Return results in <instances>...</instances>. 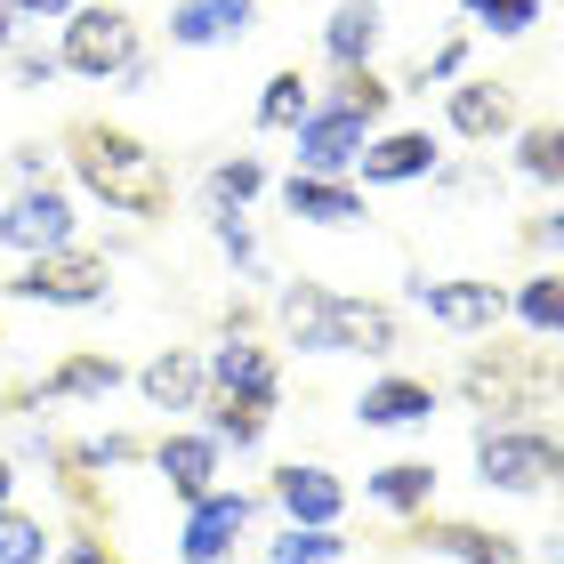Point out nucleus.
I'll return each instance as SVG.
<instances>
[{
  "mask_svg": "<svg viewBox=\"0 0 564 564\" xmlns=\"http://www.w3.org/2000/svg\"><path fill=\"white\" fill-rule=\"evenodd\" d=\"M65 162H73V177H82L106 210L138 218V226L170 218V202H177L170 162L138 130H121V121H65Z\"/></svg>",
  "mask_w": 564,
  "mask_h": 564,
  "instance_id": "obj_1",
  "label": "nucleus"
},
{
  "mask_svg": "<svg viewBox=\"0 0 564 564\" xmlns=\"http://www.w3.org/2000/svg\"><path fill=\"white\" fill-rule=\"evenodd\" d=\"M282 330L299 355H395L403 323L388 299H355V291H323V282H291L274 299Z\"/></svg>",
  "mask_w": 564,
  "mask_h": 564,
  "instance_id": "obj_2",
  "label": "nucleus"
},
{
  "mask_svg": "<svg viewBox=\"0 0 564 564\" xmlns=\"http://www.w3.org/2000/svg\"><path fill=\"white\" fill-rule=\"evenodd\" d=\"M476 484L484 492H549V484H564V427H541V420H484L476 427Z\"/></svg>",
  "mask_w": 564,
  "mask_h": 564,
  "instance_id": "obj_3",
  "label": "nucleus"
},
{
  "mask_svg": "<svg viewBox=\"0 0 564 564\" xmlns=\"http://www.w3.org/2000/svg\"><path fill=\"white\" fill-rule=\"evenodd\" d=\"M459 395L476 403V412H549V403L564 395V364L549 347H476L468 364H459Z\"/></svg>",
  "mask_w": 564,
  "mask_h": 564,
  "instance_id": "obj_4",
  "label": "nucleus"
},
{
  "mask_svg": "<svg viewBox=\"0 0 564 564\" xmlns=\"http://www.w3.org/2000/svg\"><path fill=\"white\" fill-rule=\"evenodd\" d=\"M138 57H145V41H138V17H130V9L89 0V9L65 17V48H57L65 73H82V82H121Z\"/></svg>",
  "mask_w": 564,
  "mask_h": 564,
  "instance_id": "obj_5",
  "label": "nucleus"
},
{
  "mask_svg": "<svg viewBox=\"0 0 564 564\" xmlns=\"http://www.w3.org/2000/svg\"><path fill=\"white\" fill-rule=\"evenodd\" d=\"M9 299H24V306H106L113 299V267H106V250L65 242V250L24 259L9 274Z\"/></svg>",
  "mask_w": 564,
  "mask_h": 564,
  "instance_id": "obj_6",
  "label": "nucleus"
},
{
  "mask_svg": "<svg viewBox=\"0 0 564 564\" xmlns=\"http://www.w3.org/2000/svg\"><path fill=\"white\" fill-rule=\"evenodd\" d=\"M412 306L427 323L459 330V339H492L508 323V291L484 282V274H412Z\"/></svg>",
  "mask_w": 564,
  "mask_h": 564,
  "instance_id": "obj_7",
  "label": "nucleus"
},
{
  "mask_svg": "<svg viewBox=\"0 0 564 564\" xmlns=\"http://www.w3.org/2000/svg\"><path fill=\"white\" fill-rule=\"evenodd\" d=\"M0 242L24 250V259H41V250H65L73 242V194L57 177H33V186H17L0 202Z\"/></svg>",
  "mask_w": 564,
  "mask_h": 564,
  "instance_id": "obj_8",
  "label": "nucleus"
},
{
  "mask_svg": "<svg viewBox=\"0 0 564 564\" xmlns=\"http://www.w3.org/2000/svg\"><path fill=\"white\" fill-rule=\"evenodd\" d=\"M371 130L379 121H364L355 106H330V97H315L306 106V121H299V170H315V177H347L355 162H364V145H371Z\"/></svg>",
  "mask_w": 564,
  "mask_h": 564,
  "instance_id": "obj_9",
  "label": "nucleus"
},
{
  "mask_svg": "<svg viewBox=\"0 0 564 564\" xmlns=\"http://www.w3.org/2000/svg\"><path fill=\"white\" fill-rule=\"evenodd\" d=\"M259 524V500L250 492H202L194 508H186V524H177V564H226L242 549V532Z\"/></svg>",
  "mask_w": 564,
  "mask_h": 564,
  "instance_id": "obj_10",
  "label": "nucleus"
},
{
  "mask_svg": "<svg viewBox=\"0 0 564 564\" xmlns=\"http://www.w3.org/2000/svg\"><path fill=\"white\" fill-rule=\"evenodd\" d=\"M444 130L468 138V145L517 138V89L492 82V73H459V82L444 89Z\"/></svg>",
  "mask_w": 564,
  "mask_h": 564,
  "instance_id": "obj_11",
  "label": "nucleus"
},
{
  "mask_svg": "<svg viewBox=\"0 0 564 564\" xmlns=\"http://www.w3.org/2000/svg\"><path fill=\"white\" fill-rule=\"evenodd\" d=\"M202 371H210V395H226V403H274V395H282L274 347L242 339V330H226V339L202 355Z\"/></svg>",
  "mask_w": 564,
  "mask_h": 564,
  "instance_id": "obj_12",
  "label": "nucleus"
},
{
  "mask_svg": "<svg viewBox=\"0 0 564 564\" xmlns=\"http://www.w3.org/2000/svg\"><path fill=\"white\" fill-rule=\"evenodd\" d=\"M403 549H427V556H452V564H524L517 532H492V524H468V517H412Z\"/></svg>",
  "mask_w": 564,
  "mask_h": 564,
  "instance_id": "obj_13",
  "label": "nucleus"
},
{
  "mask_svg": "<svg viewBox=\"0 0 564 564\" xmlns=\"http://www.w3.org/2000/svg\"><path fill=\"white\" fill-rule=\"evenodd\" d=\"M282 210L299 226H330V235H347V226H364V186L355 177H315V170H291L282 177Z\"/></svg>",
  "mask_w": 564,
  "mask_h": 564,
  "instance_id": "obj_14",
  "label": "nucleus"
},
{
  "mask_svg": "<svg viewBox=\"0 0 564 564\" xmlns=\"http://www.w3.org/2000/svg\"><path fill=\"white\" fill-rule=\"evenodd\" d=\"M355 170H364V186H420L444 170V145H435V130H371Z\"/></svg>",
  "mask_w": 564,
  "mask_h": 564,
  "instance_id": "obj_15",
  "label": "nucleus"
},
{
  "mask_svg": "<svg viewBox=\"0 0 564 564\" xmlns=\"http://www.w3.org/2000/svg\"><path fill=\"white\" fill-rule=\"evenodd\" d=\"M259 33V0H177L170 9V48H235Z\"/></svg>",
  "mask_w": 564,
  "mask_h": 564,
  "instance_id": "obj_16",
  "label": "nucleus"
},
{
  "mask_svg": "<svg viewBox=\"0 0 564 564\" xmlns=\"http://www.w3.org/2000/svg\"><path fill=\"white\" fill-rule=\"evenodd\" d=\"M267 492H274V508L291 524H339L347 517V484L330 476L323 459H291V468H274Z\"/></svg>",
  "mask_w": 564,
  "mask_h": 564,
  "instance_id": "obj_17",
  "label": "nucleus"
},
{
  "mask_svg": "<svg viewBox=\"0 0 564 564\" xmlns=\"http://www.w3.org/2000/svg\"><path fill=\"white\" fill-rule=\"evenodd\" d=\"M153 468H162V484L177 492V508H194L202 492H218V435L170 427L162 444H153Z\"/></svg>",
  "mask_w": 564,
  "mask_h": 564,
  "instance_id": "obj_18",
  "label": "nucleus"
},
{
  "mask_svg": "<svg viewBox=\"0 0 564 564\" xmlns=\"http://www.w3.org/2000/svg\"><path fill=\"white\" fill-rule=\"evenodd\" d=\"M379 41H388V0H339V9L323 17V57L330 65H371Z\"/></svg>",
  "mask_w": 564,
  "mask_h": 564,
  "instance_id": "obj_19",
  "label": "nucleus"
},
{
  "mask_svg": "<svg viewBox=\"0 0 564 564\" xmlns=\"http://www.w3.org/2000/svg\"><path fill=\"white\" fill-rule=\"evenodd\" d=\"M427 420H435V388L427 379L388 371V379H371V388L355 395V427H427Z\"/></svg>",
  "mask_w": 564,
  "mask_h": 564,
  "instance_id": "obj_20",
  "label": "nucleus"
},
{
  "mask_svg": "<svg viewBox=\"0 0 564 564\" xmlns=\"http://www.w3.org/2000/svg\"><path fill=\"white\" fill-rule=\"evenodd\" d=\"M138 395L153 403V412H202V395H210V371H202V355L162 347V355L138 371Z\"/></svg>",
  "mask_w": 564,
  "mask_h": 564,
  "instance_id": "obj_21",
  "label": "nucleus"
},
{
  "mask_svg": "<svg viewBox=\"0 0 564 564\" xmlns=\"http://www.w3.org/2000/svg\"><path fill=\"white\" fill-rule=\"evenodd\" d=\"M121 379H130V371H121L106 347H82V355H65L57 371H41V388H33V395H41V403H106Z\"/></svg>",
  "mask_w": 564,
  "mask_h": 564,
  "instance_id": "obj_22",
  "label": "nucleus"
},
{
  "mask_svg": "<svg viewBox=\"0 0 564 564\" xmlns=\"http://www.w3.org/2000/svg\"><path fill=\"white\" fill-rule=\"evenodd\" d=\"M364 500L395 508V517H427V500H435V459H388V468H371V476H364Z\"/></svg>",
  "mask_w": 564,
  "mask_h": 564,
  "instance_id": "obj_23",
  "label": "nucleus"
},
{
  "mask_svg": "<svg viewBox=\"0 0 564 564\" xmlns=\"http://www.w3.org/2000/svg\"><path fill=\"white\" fill-rule=\"evenodd\" d=\"M508 315H517L532 339H564V267H541L508 291Z\"/></svg>",
  "mask_w": 564,
  "mask_h": 564,
  "instance_id": "obj_24",
  "label": "nucleus"
},
{
  "mask_svg": "<svg viewBox=\"0 0 564 564\" xmlns=\"http://www.w3.org/2000/svg\"><path fill=\"white\" fill-rule=\"evenodd\" d=\"M202 412H210V427H202V435H218V452H226V444H235V452H259L267 427H274V403H226V395H202Z\"/></svg>",
  "mask_w": 564,
  "mask_h": 564,
  "instance_id": "obj_25",
  "label": "nucleus"
},
{
  "mask_svg": "<svg viewBox=\"0 0 564 564\" xmlns=\"http://www.w3.org/2000/svg\"><path fill=\"white\" fill-rule=\"evenodd\" d=\"M267 564H347V532L339 524H282L267 541Z\"/></svg>",
  "mask_w": 564,
  "mask_h": 564,
  "instance_id": "obj_26",
  "label": "nucleus"
},
{
  "mask_svg": "<svg viewBox=\"0 0 564 564\" xmlns=\"http://www.w3.org/2000/svg\"><path fill=\"white\" fill-rule=\"evenodd\" d=\"M517 177L564 186V121H517Z\"/></svg>",
  "mask_w": 564,
  "mask_h": 564,
  "instance_id": "obj_27",
  "label": "nucleus"
},
{
  "mask_svg": "<svg viewBox=\"0 0 564 564\" xmlns=\"http://www.w3.org/2000/svg\"><path fill=\"white\" fill-rule=\"evenodd\" d=\"M210 210H250V202L267 194V162L259 153H226V162H210Z\"/></svg>",
  "mask_w": 564,
  "mask_h": 564,
  "instance_id": "obj_28",
  "label": "nucleus"
},
{
  "mask_svg": "<svg viewBox=\"0 0 564 564\" xmlns=\"http://www.w3.org/2000/svg\"><path fill=\"white\" fill-rule=\"evenodd\" d=\"M306 106H315V82H306L299 65L267 73V89H259V130H299Z\"/></svg>",
  "mask_w": 564,
  "mask_h": 564,
  "instance_id": "obj_29",
  "label": "nucleus"
},
{
  "mask_svg": "<svg viewBox=\"0 0 564 564\" xmlns=\"http://www.w3.org/2000/svg\"><path fill=\"white\" fill-rule=\"evenodd\" d=\"M323 97H330V106H355L364 121H388V106H395V82H388V73H371V65H347V73H339V82H330Z\"/></svg>",
  "mask_w": 564,
  "mask_h": 564,
  "instance_id": "obj_30",
  "label": "nucleus"
},
{
  "mask_svg": "<svg viewBox=\"0 0 564 564\" xmlns=\"http://www.w3.org/2000/svg\"><path fill=\"white\" fill-rule=\"evenodd\" d=\"M459 9H468L492 41H524L532 24H541V0H459Z\"/></svg>",
  "mask_w": 564,
  "mask_h": 564,
  "instance_id": "obj_31",
  "label": "nucleus"
},
{
  "mask_svg": "<svg viewBox=\"0 0 564 564\" xmlns=\"http://www.w3.org/2000/svg\"><path fill=\"white\" fill-rule=\"evenodd\" d=\"M48 556V524L24 508H0V564H41Z\"/></svg>",
  "mask_w": 564,
  "mask_h": 564,
  "instance_id": "obj_32",
  "label": "nucleus"
},
{
  "mask_svg": "<svg viewBox=\"0 0 564 564\" xmlns=\"http://www.w3.org/2000/svg\"><path fill=\"white\" fill-rule=\"evenodd\" d=\"M210 242L226 250V267L259 274V235H250V218H242V210H210Z\"/></svg>",
  "mask_w": 564,
  "mask_h": 564,
  "instance_id": "obj_33",
  "label": "nucleus"
},
{
  "mask_svg": "<svg viewBox=\"0 0 564 564\" xmlns=\"http://www.w3.org/2000/svg\"><path fill=\"white\" fill-rule=\"evenodd\" d=\"M459 73H468V41L452 33V41H435L427 57L412 65V82H403V89H435V82H459Z\"/></svg>",
  "mask_w": 564,
  "mask_h": 564,
  "instance_id": "obj_34",
  "label": "nucleus"
},
{
  "mask_svg": "<svg viewBox=\"0 0 564 564\" xmlns=\"http://www.w3.org/2000/svg\"><path fill=\"white\" fill-rule=\"evenodd\" d=\"M9 73H17V89H48L65 65H57V48H24V41H17V48H9Z\"/></svg>",
  "mask_w": 564,
  "mask_h": 564,
  "instance_id": "obj_35",
  "label": "nucleus"
},
{
  "mask_svg": "<svg viewBox=\"0 0 564 564\" xmlns=\"http://www.w3.org/2000/svg\"><path fill=\"white\" fill-rule=\"evenodd\" d=\"M524 250H541V259L556 250V259H564V210H541V218H524Z\"/></svg>",
  "mask_w": 564,
  "mask_h": 564,
  "instance_id": "obj_36",
  "label": "nucleus"
},
{
  "mask_svg": "<svg viewBox=\"0 0 564 564\" xmlns=\"http://www.w3.org/2000/svg\"><path fill=\"white\" fill-rule=\"evenodd\" d=\"M9 9H17V24H48V17H73V9H82V0H9Z\"/></svg>",
  "mask_w": 564,
  "mask_h": 564,
  "instance_id": "obj_37",
  "label": "nucleus"
},
{
  "mask_svg": "<svg viewBox=\"0 0 564 564\" xmlns=\"http://www.w3.org/2000/svg\"><path fill=\"white\" fill-rule=\"evenodd\" d=\"M65 564H121V556H113V549H97V541H73Z\"/></svg>",
  "mask_w": 564,
  "mask_h": 564,
  "instance_id": "obj_38",
  "label": "nucleus"
},
{
  "mask_svg": "<svg viewBox=\"0 0 564 564\" xmlns=\"http://www.w3.org/2000/svg\"><path fill=\"white\" fill-rule=\"evenodd\" d=\"M9 48H17V9L0 0V57H9Z\"/></svg>",
  "mask_w": 564,
  "mask_h": 564,
  "instance_id": "obj_39",
  "label": "nucleus"
},
{
  "mask_svg": "<svg viewBox=\"0 0 564 564\" xmlns=\"http://www.w3.org/2000/svg\"><path fill=\"white\" fill-rule=\"evenodd\" d=\"M9 492H17V459H0V508H9Z\"/></svg>",
  "mask_w": 564,
  "mask_h": 564,
  "instance_id": "obj_40",
  "label": "nucleus"
},
{
  "mask_svg": "<svg viewBox=\"0 0 564 564\" xmlns=\"http://www.w3.org/2000/svg\"><path fill=\"white\" fill-rule=\"evenodd\" d=\"M0 299H9V274H0Z\"/></svg>",
  "mask_w": 564,
  "mask_h": 564,
  "instance_id": "obj_41",
  "label": "nucleus"
}]
</instances>
